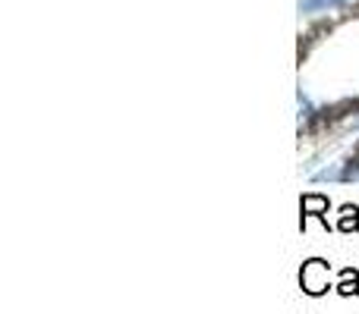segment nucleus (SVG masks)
<instances>
[{
	"instance_id": "nucleus-1",
	"label": "nucleus",
	"mask_w": 359,
	"mask_h": 314,
	"mask_svg": "<svg viewBox=\"0 0 359 314\" xmlns=\"http://www.w3.org/2000/svg\"><path fill=\"white\" fill-rule=\"evenodd\" d=\"M299 286L306 296H325L331 290V267L322 258H309L299 271Z\"/></svg>"
},
{
	"instance_id": "nucleus-2",
	"label": "nucleus",
	"mask_w": 359,
	"mask_h": 314,
	"mask_svg": "<svg viewBox=\"0 0 359 314\" xmlns=\"http://www.w3.org/2000/svg\"><path fill=\"white\" fill-rule=\"evenodd\" d=\"M318 183H359V157L353 160H341L334 166H325L316 173Z\"/></svg>"
},
{
	"instance_id": "nucleus-3",
	"label": "nucleus",
	"mask_w": 359,
	"mask_h": 314,
	"mask_svg": "<svg viewBox=\"0 0 359 314\" xmlns=\"http://www.w3.org/2000/svg\"><path fill=\"white\" fill-rule=\"evenodd\" d=\"M328 208L331 201L325 195H318V192H309V195H303V201H299V210H303V227H306V217H318V220L328 227Z\"/></svg>"
},
{
	"instance_id": "nucleus-4",
	"label": "nucleus",
	"mask_w": 359,
	"mask_h": 314,
	"mask_svg": "<svg viewBox=\"0 0 359 314\" xmlns=\"http://www.w3.org/2000/svg\"><path fill=\"white\" fill-rule=\"evenodd\" d=\"M337 229H341V233H356V229H359V208H356V204H341V214H337Z\"/></svg>"
},
{
	"instance_id": "nucleus-5",
	"label": "nucleus",
	"mask_w": 359,
	"mask_h": 314,
	"mask_svg": "<svg viewBox=\"0 0 359 314\" xmlns=\"http://www.w3.org/2000/svg\"><path fill=\"white\" fill-rule=\"evenodd\" d=\"M337 292H341V296H359V273L353 271V267H344V271H341Z\"/></svg>"
},
{
	"instance_id": "nucleus-6",
	"label": "nucleus",
	"mask_w": 359,
	"mask_h": 314,
	"mask_svg": "<svg viewBox=\"0 0 359 314\" xmlns=\"http://www.w3.org/2000/svg\"><path fill=\"white\" fill-rule=\"evenodd\" d=\"M344 3H353V0H299V10L303 13H318V10H337Z\"/></svg>"
}]
</instances>
